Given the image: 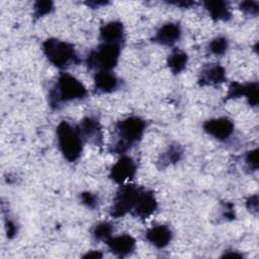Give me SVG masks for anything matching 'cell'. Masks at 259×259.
Here are the masks:
<instances>
[{"mask_svg": "<svg viewBox=\"0 0 259 259\" xmlns=\"http://www.w3.org/2000/svg\"><path fill=\"white\" fill-rule=\"evenodd\" d=\"M244 94V84L239 83V82H232L229 86L228 93L226 96V99H235V98H240Z\"/></svg>", "mask_w": 259, "mask_h": 259, "instance_id": "25", "label": "cell"}, {"mask_svg": "<svg viewBox=\"0 0 259 259\" xmlns=\"http://www.w3.org/2000/svg\"><path fill=\"white\" fill-rule=\"evenodd\" d=\"M226 81L225 68L215 63L206 64L201 68L198 77V84L200 86H214Z\"/></svg>", "mask_w": 259, "mask_h": 259, "instance_id": "12", "label": "cell"}, {"mask_svg": "<svg viewBox=\"0 0 259 259\" xmlns=\"http://www.w3.org/2000/svg\"><path fill=\"white\" fill-rule=\"evenodd\" d=\"M142 188L143 187H139L131 183L120 185L113 198V202L110 207V215L114 219H118L124 217L128 212H132Z\"/></svg>", "mask_w": 259, "mask_h": 259, "instance_id": "6", "label": "cell"}, {"mask_svg": "<svg viewBox=\"0 0 259 259\" xmlns=\"http://www.w3.org/2000/svg\"><path fill=\"white\" fill-rule=\"evenodd\" d=\"M246 206L249 209V211L256 213L258 210V195L254 194L250 196L246 201Z\"/></svg>", "mask_w": 259, "mask_h": 259, "instance_id": "29", "label": "cell"}, {"mask_svg": "<svg viewBox=\"0 0 259 259\" xmlns=\"http://www.w3.org/2000/svg\"><path fill=\"white\" fill-rule=\"evenodd\" d=\"M146 240L158 249L167 247L173 238V233L168 226L157 225L147 230L145 234Z\"/></svg>", "mask_w": 259, "mask_h": 259, "instance_id": "16", "label": "cell"}, {"mask_svg": "<svg viewBox=\"0 0 259 259\" xmlns=\"http://www.w3.org/2000/svg\"><path fill=\"white\" fill-rule=\"evenodd\" d=\"M245 162L249 169L256 171L258 169V149L249 151L245 156Z\"/></svg>", "mask_w": 259, "mask_h": 259, "instance_id": "27", "label": "cell"}, {"mask_svg": "<svg viewBox=\"0 0 259 259\" xmlns=\"http://www.w3.org/2000/svg\"><path fill=\"white\" fill-rule=\"evenodd\" d=\"M230 256H232V257H239V258H242L243 257V255L242 254H240V253H238V252H233V253H229V252H226L224 255H223V257H230Z\"/></svg>", "mask_w": 259, "mask_h": 259, "instance_id": "33", "label": "cell"}, {"mask_svg": "<svg viewBox=\"0 0 259 259\" xmlns=\"http://www.w3.org/2000/svg\"><path fill=\"white\" fill-rule=\"evenodd\" d=\"M146 121L140 116H128L118 120L113 127L112 143L109 151L113 154L125 155L143 138Z\"/></svg>", "mask_w": 259, "mask_h": 259, "instance_id": "2", "label": "cell"}, {"mask_svg": "<svg viewBox=\"0 0 259 259\" xmlns=\"http://www.w3.org/2000/svg\"><path fill=\"white\" fill-rule=\"evenodd\" d=\"M158 208V202L154 192L142 188L138 200L132 210V215L145 220L150 218Z\"/></svg>", "mask_w": 259, "mask_h": 259, "instance_id": "10", "label": "cell"}, {"mask_svg": "<svg viewBox=\"0 0 259 259\" xmlns=\"http://www.w3.org/2000/svg\"><path fill=\"white\" fill-rule=\"evenodd\" d=\"M87 95L88 91L80 80L69 73L61 72L49 90L48 102L53 110H59L69 102L85 99Z\"/></svg>", "mask_w": 259, "mask_h": 259, "instance_id": "1", "label": "cell"}, {"mask_svg": "<svg viewBox=\"0 0 259 259\" xmlns=\"http://www.w3.org/2000/svg\"><path fill=\"white\" fill-rule=\"evenodd\" d=\"M188 56L181 50H174L167 59V65L173 74L181 73L187 66Z\"/></svg>", "mask_w": 259, "mask_h": 259, "instance_id": "19", "label": "cell"}, {"mask_svg": "<svg viewBox=\"0 0 259 259\" xmlns=\"http://www.w3.org/2000/svg\"><path fill=\"white\" fill-rule=\"evenodd\" d=\"M54 10V2L50 0L36 1L33 5V16L39 18L47 14H50Z\"/></svg>", "mask_w": 259, "mask_h": 259, "instance_id": "23", "label": "cell"}, {"mask_svg": "<svg viewBox=\"0 0 259 259\" xmlns=\"http://www.w3.org/2000/svg\"><path fill=\"white\" fill-rule=\"evenodd\" d=\"M228 47L229 41L227 37L217 36L209 41L207 46V51L214 56H223L227 52Z\"/></svg>", "mask_w": 259, "mask_h": 259, "instance_id": "21", "label": "cell"}, {"mask_svg": "<svg viewBox=\"0 0 259 259\" xmlns=\"http://www.w3.org/2000/svg\"><path fill=\"white\" fill-rule=\"evenodd\" d=\"M183 149L179 144H171L168 149L162 153L158 159L157 166L159 169H164L169 165L175 164L181 160Z\"/></svg>", "mask_w": 259, "mask_h": 259, "instance_id": "18", "label": "cell"}, {"mask_svg": "<svg viewBox=\"0 0 259 259\" xmlns=\"http://www.w3.org/2000/svg\"><path fill=\"white\" fill-rule=\"evenodd\" d=\"M171 4H174L176 6H180L183 8H190L191 6L195 5V2L193 1H180V2H171Z\"/></svg>", "mask_w": 259, "mask_h": 259, "instance_id": "31", "label": "cell"}, {"mask_svg": "<svg viewBox=\"0 0 259 259\" xmlns=\"http://www.w3.org/2000/svg\"><path fill=\"white\" fill-rule=\"evenodd\" d=\"M258 82H250L244 84L243 96L247 98V101L251 106H257L258 104Z\"/></svg>", "mask_w": 259, "mask_h": 259, "instance_id": "22", "label": "cell"}, {"mask_svg": "<svg viewBox=\"0 0 259 259\" xmlns=\"http://www.w3.org/2000/svg\"><path fill=\"white\" fill-rule=\"evenodd\" d=\"M120 85V80L111 71H98L93 77L95 93L104 94L115 91Z\"/></svg>", "mask_w": 259, "mask_h": 259, "instance_id": "13", "label": "cell"}, {"mask_svg": "<svg viewBox=\"0 0 259 259\" xmlns=\"http://www.w3.org/2000/svg\"><path fill=\"white\" fill-rule=\"evenodd\" d=\"M239 7L244 13H246L248 15L257 16V14L259 12V2L258 1H243L240 3Z\"/></svg>", "mask_w": 259, "mask_h": 259, "instance_id": "26", "label": "cell"}, {"mask_svg": "<svg viewBox=\"0 0 259 259\" xmlns=\"http://www.w3.org/2000/svg\"><path fill=\"white\" fill-rule=\"evenodd\" d=\"M181 27L178 23L168 22L163 24L153 36V41L162 46L172 47L181 37Z\"/></svg>", "mask_w": 259, "mask_h": 259, "instance_id": "14", "label": "cell"}, {"mask_svg": "<svg viewBox=\"0 0 259 259\" xmlns=\"http://www.w3.org/2000/svg\"><path fill=\"white\" fill-rule=\"evenodd\" d=\"M88 6H91V7H93V8H96V7H98V6H100V5H106L107 4V2H88V3H86Z\"/></svg>", "mask_w": 259, "mask_h": 259, "instance_id": "32", "label": "cell"}, {"mask_svg": "<svg viewBox=\"0 0 259 259\" xmlns=\"http://www.w3.org/2000/svg\"><path fill=\"white\" fill-rule=\"evenodd\" d=\"M204 8L207 10L209 16L215 20H222V21H227L232 17V12H231V7L229 2L226 1H205L203 2Z\"/></svg>", "mask_w": 259, "mask_h": 259, "instance_id": "17", "label": "cell"}, {"mask_svg": "<svg viewBox=\"0 0 259 259\" xmlns=\"http://www.w3.org/2000/svg\"><path fill=\"white\" fill-rule=\"evenodd\" d=\"M121 45L101 42L95 49L91 50L85 59L89 70L111 71L118 63L121 52Z\"/></svg>", "mask_w": 259, "mask_h": 259, "instance_id": "5", "label": "cell"}, {"mask_svg": "<svg viewBox=\"0 0 259 259\" xmlns=\"http://www.w3.org/2000/svg\"><path fill=\"white\" fill-rule=\"evenodd\" d=\"M5 229H6L7 237H8L9 239L15 237V235L17 234V227H16V224H15L12 220L6 219V221H5Z\"/></svg>", "mask_w": 259, "mask_h": 259, "instance_id": "28", "label": "cell"}, {"mask_svg": "<svg viewBox=\"0 0 259 259\" xmlns=\"http://www.w3.org/2000/svg\"><path fill=\"white\" fill-rule=\"evenodd\" d=\"M80 201L86 207L90 209H95L99 204V197L90 191H84L80 193Z\"/></svg>", "mask_w": 259, "mask_h": 259, "instance_id": "24", "label": "cell"}, {"mask_svg": "<svg viewBox=\"0 0 259 259\" xmlns=\"http://www.w3.org/2000/svg\"><path fill=\"white\" fill-rule=\"evenodd\" d=\"M105 243L109 251L119 258L131 255L135 251L137 246L135 238L128 234L112 236Z\"/></svg>", "mask_w": 259, "mask_h": 259, "instance_id": "11", "label": "cell"}, {"mask_svg": "<svg viewBox=\"0 0 259 259\" xmlns=\"http://www.w3.org/2000/svg\"><path fill=\"white\" fill-rule=\"evenodd\" d=\"M204 132L218 141H227L235 131V125L232 119L227 116H221L207 119L203 122Z\"/></svg>", "mask_w": 259, "mask_h": 259, "instance_id": "8", "label": "cell"}, {"mask_svg": "<svg viewBox=\"0 0 259 259\" xmlns=\"http://www.w3.org/2000/svg\"><path fill=\"white\" fill-rule=\"evenodd\" d=\"M83 258H94V259H98V258H102V253L100 251H96V250H92L87 252L86 254H84L82 256Z\"/></svg>", "mask_w": 259, "mask_h": 259, "instance_id": "30", "label": "cell"}, {"mask_svg": "<svg viewBox=\"0 0 259 259\" xmlns=\"http://www.w3.org/2000/svg\"><path fill=\"white\" fill-rule=\"evenodd\" d=\"M84 143L101 147L103 145V132L99 120L94 116L84 117L77 124Z\"/></svg>", "mask_w": 259, "mask_h": 259, "instance_id": "9", "label": "cell"}, {"mask_svg": "<svg viewBox=\"0 0 259 259\" xmlns=\"http://www.w3.org/2000/svg\"><path fill=\"white\" fill-rule=\"evenodd\" d=\"M113 231L114 228L109 222H100L93 227L91 233L92 237L96 241L106 242L110 237H112Z\"/></svg>", "mask_w": 259, "mask_h": 259, "instance_id": "20", "label": "cell"}, {"mask_svg": "<svg viewBox=\"0 0 259 259\" xmlns=\"http://www.w3.org/2000/svg\"><path fill=\"white\" fill-rule=\"evenodd\" d=\"M137 173V164L133 158L122 155L110 169L109 178L116 184L122 185L134 179Z\"/></svg>", "mask_w": 259, "mask_h": 259, "instance_id": "7", "label": "cell"}, {"mask_svg": "<svg viewBox=\"0 0 259 259\" xmlns=\"http://www.w3.org/2000/svg\"><path fill=\"white\" fill-rule=\"evenodd\" d=\"M57 143L60 152L68 162H76L83 151L84 141L78 126L62 120L56 128Z\"/></svg>", "mask_w": 259, "mask_h": 259, "instance_id": "4", "label": "cell"}, {"mask_svg": "<svg viewBox=\"0 0 259 259\" xmlns=\"http://www.w3.org/2000/svg\"><path fill=\"white\" fill-rule=\"evenodd\" d=\"M124 36L123 24L117 20L104 23L99 29V38L101 42L117 44L122 46Z\"/></svg>", "mask_w": 259, "mask_h": 259, "instance_id": "15", "label": "cell"}, {"mask_svg": "<svg viewBox=\"0 0 259 259\" xmlns=\"http://www.w3.org/2000/svg\"><path fill=\"white\" fill-rule=\"evenodd\" d=\"M41 48L47 60L58 69L67 70L81 63L74 46L68 41L51 37L42 42Z\"/></svg>", "mask_w": 259, "mask_h": 259, "instance_id": "3", "label": "cell"}]
</instances>
